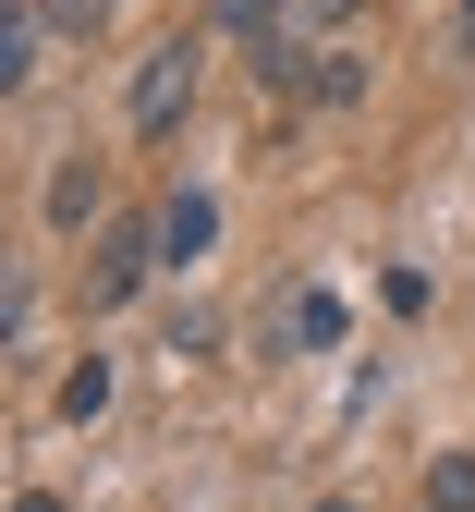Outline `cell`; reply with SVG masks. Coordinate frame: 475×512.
Segmentation results:
<instances>
[{"label": "cell", "instance_id": "6da1fadb", "mask_svg": "<svg viewBox=\"0 0 475 512\" xmlns=\"http://www.w3.org/2000/svg\"><path fill=\"white\" fill-rule=\"evenodd\" d=\"M195 74H208V49H195V37H159L147 61H134V135H147V147H171L183 135V110H195Z\"/></svg>", "mask_w": 475, "mask_h": 512}, {"label": "cell", "instance_id": "7a4b0ae2", "mask_svg": "<svg viewBox=\"0 0 475 512\" xmlns=\"http://www.w3.org/2000/svg\"><path fill=\"white\" fill-rule=\"evenodd\" d=\"M147 269H171V256H159V220H147V232L110 220V232H98V269H86V305H134V293H147Z\"/></svg>", "mask_w": 475, "mask_h": 512}, {"label": "cell", "instance_id": "3957f363", "mask_svg": "<svg viewBox=\"0 0 475 512\" xmlns=\"http://www.w3.org/2000/svg\"><path fill=\"white\" fill-rule=\"evenodd\" d=\"M208 244H220V196H195V183H183V196L159 208V256H171V269H195Z\"/></svg>", "mask_w": 475, "mask_h": 512}, {"label": "cell", "instance_id": "277c9868", "mask_svg": "<svg viewBox=\"0 0 475 512\" xmlns=\"http://www.w3.org/2000/svg\"><path fill=\"white\" fill-rule=\"evenodd\" d=\"M98 208H110V171H98V159H61V171H49V232H86Z\"/></svg>", "mask_w": 475, "mask_h": 512}, {"label": "cell", "instance_id": "5b68a950", "mask_svg": "<svg viewBox=\"0 0 475 512\" xmlns=\"http://www.w3.org/2000/svg\"><path fill=\"white\" fill-rule=\"evenodd\" d=\"M293 98H317V110H354V98H366V61H354V49H305V86H293Z\"/></svg>", "mask_w": 475, "mask_h": 512}, {"label": "cell", "instance_id": "8992f818", "mask_svg": "<svg viewBox=\"0 0 475 512\" xmlns=\"http://www.w3.org/2000/svg\"><path fill=\"white\" fill-rule=\"evenodd\" d=\"M268 342H305V354H317V342H342V293H293L281 317H268Z\"/></svg>", "mask_w": 475, "mask_h": 512}, {"label": "cell", "instance_id": "52a82bcc", "mask_svg": "<svg viewBox=\"0 0 475 512\" xmlns=\"http://www.w3.org/2000/svg\"><path fill=\"white\" fill-rule=\"evenodd\" d=\"M61 415H74V427L110 415V354H74V366H61Z\"/></svg>", "mask_w": 475, "mask_h": 512}, {"label": "cell", "instance_id": "ba28073f", "mask_svg": "<svg viewBox=\"0 0 475 512\" xmlns=\"http://www.w3.org/2000/svg\"><path fill=\"white\" fill-rule=\"evenodd\" d=\"M0 86H37V13H25V0L0 13Z\"/></svg>", "mask_w": 475, "mask_h": 512}, {"label": "cell", "instance_id": "9c48e42d", "mask_svg": "<svg viewBox=\"0 0 475 512\" xmlns=\"http://www.w3.org/2000/svg\"><path fill=\"white\" fill-rule=\"evenodd\" d=\"M427 512H475V452H439L427 464Z\"/></svg>", "mask_w": 475, "mask_h": 512}, {"label": "cell", "instance_id": "30bf717a", "mask_svg": "<svg viewBox=\"0 0 475 512\" xmlns=\"http://www.w3.org/2000/svg\"><path fill=\"white\" fill-rule=\"evenodd\" d=\"M208 13H220V37H244V49L281 37V0H208Z\"/></svg>", "mask_w": 475, "mask_h": 512}, {"label": "cell", "instance_id": "8fae6325", "mask_svg": "<svg viewBox=\"0 0 475 512\" xmlns=\"http://www.w3.org/2000/svg\"><path fill=\"white\" fill-rule=\"evenodd\" d=\"M293 13H305V25H354L366 0H293Z\"/></svg>", "mask_w": 475, "mask_h": 512}, {"label": "cell", "instance_id": "7c38bea8", "mask_svg": "<svg viewBox=\"0 0 475 512\" xmlns=\"http://www.w3.org/2000/svg\"><path fill=\"white\" fill-rule=\"evenodd\" d=\"M317 512H354V500H317Z\"/></svg>", "mask_w": 475, "mask_h": 512}, {"label": "cell", "instance_id": "4fadbf2b", "mask_svg": "<svg viewBox=\"0 0 475 512\" xmlns=\"http://www.w3.org/2000/svg\"><path fill=\"white\" fill-rule=\"evenodd\" d=\"M463 37H475V0H463Z\"/></svg>", "mask_w": 475, "mask_h": 512}]
</instances>
